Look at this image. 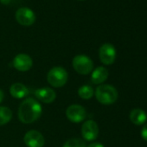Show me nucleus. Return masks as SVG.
<instances>
[{
  "instance_id": "1",
  "label": "nucleus",
  "mask_w": 147,
  "mask_h": 147,
  "mask_svg": "<svg viewBox=\"0 0 147 147\" xmlns=\"http://www.w3.org/2000/svg\"><path fill=\"white\" fill-rule=\"evenodd\" d=\"M42 113L41 104L33 98L25 99L18 108V119L24 124H31L37 120Z\"/></svg>"
},
{
  "instance_id": "2",
  "label": "nucleus",
  "mask_w": 147,
  "mask_h": 147,
  "mask_svg": "<svg viewBox=\"0 0 147 147\" xmlns=\"http://www.w3.org/2000/svg\"><path fill=\"white\" fill-rule=\"evenodd\" d=\"M94 94L97 100L103 105H111L118 99V92L116 88L107 84L98 86Z\"/></svg>"
},
{
  "instance_id": "3",
  "label": "nucleus",
  "mask_w": 147,
  "mask_h": 147,
  "mask_svg": "<svg viewBox=\"0 0 147 147\" xmlns=\"http://www.w3.org/2000/svg\"><path fill=\"white\" fill-rule=\"evenodd\" d=\"M68 75L65 68L61 67H52L47 75L48 82L54 88H61L67 82Z\"/></svg>"
},
{
  "instance_id": "4",
  "label": "nucleus",
  "mask_w": 147,
  "mask_h": 147,
  "mask_svg": "<svg viewBox=\"0 0 147 147\" xmlns=\"http://www.w3.org/2000/svg\"><path fill=\"white\" fill-rule=\"evenodd\" d=\"M73 67L80 75H88L94 69V63L93 61L85 55H78L74 57L73 61Z\"/></svg>"
},
{
  "instance_id": "5",
  "label": "nucleus",
  "mask_w": 147,
  "mask_h": 147,
  "mask_svg": "<svg viewBox=\"0 0 147 147\" xmlns=\"http://www.w3.org/2000/svg\"><path fill=\"white\" fill-rule=\"evenodd\" d=\"M66 116L67 119L73 123H80L87 117L86 109L78 104H73L66 110Z\"/></svg>"
},
{
  "instance_id": "6",
  "label": "nucleus",
  "mask_w": 147,
  "mask_h": 147,
  "mask_svg": "<svg viewBox=\"0 0 147 147\" xmlns=\"http://www.w3.org/2000/svg\"><path fill=\"white\" fill-rule=\"evenodd\" d=\"M18 23L23 26H31L36 22V15L34 11L27 7L20 8L15 15Z\"/></svg>"
},
{
  "instance_id": "7",
  "label": "nucleus",
  "mask_w": 147,
  "mask_h": 147,
  "mask_svg": "<svg viewBox=\"0 0 147 147\" xmlns=\"http://www.w3.org/2000/svg\"><path fill=\"white\" fill-rule=\"evenodd\" d=\"M99 56L105 65H112L116 59V49L111 43H104L99 50Z\"/></svg>"
},
{
  "instance_id": "8",
  "label": "nucleus",
  "mask_w": 147,
  "mask_h": 147,
  "mask_svg": "<svg viewBox=\"0 0 147 147\" xmlns=\"http://www.w3.org/2000/svg\"><path fill=\"white\" fill-rule=\"evenodd\" d=\"M82 135L87 141H94L99 135V126L92 119L87 120L82 126Z\"/></svg>"
},
{
  "instance_id": "9",
  "label": "nucleus",
  "mask_w": 147,
  "mask_h": 147,
  "mask_svg": "<svg viewBox=\"0 0 147 147\" xmlns=\"http://www.w3.org/2000/svg\"><path fill=\"white\" fill-rule=\"evenodd\" d=\"M24 141L28 147H43L45 143L44 137L36 130L28 131L24 137Z\"/></svg>"
},
{
  "instance_id": "10",
  "label": "nucleus",
  "mask_w": 147,
  "mask_h": 147,
  "mask_svg": "<svg viewBox=\"0 0 147 147\" xmlns=\"http://www.w3.org/2000/svg\"><path fill=\"white\" fill-rule=\"evenodd\" d=\"M14 67L20 72L29 71L33 65V61L29 55L26 54H18L13 59Z\"/></svg>"
},
{
  "instance_id": "11",
  "label": "nucleus",
  "mask_w": 147,
  "mask_h": 147,
  "mask_svg": "<svg viewBox=\"0 0 147 147\" xmlns=\"http://www.w3.org/2000/svg\"><path fill=\"white\" fill-rule=\"evenodd\" d=\"M36 98L46 104L52 103L56 98V93L49 88H42L35 91Z\"/></svg>"
},
{
  "instance_id": "12",
  "label": "nucleus",
  "mask_w": 147,
  "mask_h": 147,
  "mask_svg": "<svg viewBox=\"0 0 147 147\" xmlns=\"http://www.w3.org/2000/svg\"><path fill=\"white\" fill-rule=\"evenodd\" d=\"M109 76L108 70L104 67H98L94 70L92 71L91 75V82L94 84L101 85L105 81H107V77Z\"/></svg>"
},
{
  "instance_id": "13",
  "label": "nucleus",
  "mask_w": 147,
  "mask_h": 147,
  "mask_svg": "<svg viewBox=\"0 0 147 147\" xmlns=\"http://www.w3.org/2000/svg\"><path fill=\"white\" fill-rule=\"evenodd\" d=\"M10 94L13 98L23 99L29 94V89L22 83H14L10 88Z\"/></svg>"
},
{
  "instance_id": "14",
  "label": "nucleus",
  "mask_w": 147,
  "mask_h": 147,
  "mask_svg": "<svg viewBox=\"0 0 147 147\" xmlns=\"http://www.w3.org/2000/svg\"><path fill=\"white\" fill-rule=\"evenodd\" d=\"M129 117H130L131 121L136 125H144L147 119V116H146L144 111L142 109H139V108H136V109L131 110Z\"/></svg>"
},
{
  "instance_id": "15",
  "label": "nucleus",
  "mask_w": 147,
  "mask_h": 147,
  "mask_svg": "<svg viewBox=\"0 0 147 147\" xmlns=\"http://www.w3.org/2000/svg\"><path fill=\"white\" fill-rule=\"evenodd\" d=\"M12 119V111L7 107H0V125H4Z\"/></svg>"
},
{
  "instance_id": "16",
  "label": "nucleus",
  "mask_w": 147,
  "mask_h": 147,
  "mask_svg": "<svg viewBox=\"0 0 147 147\" xmlns=\"http://www.w3.org/2000/svg\"><path fill=\"white\" fill-rule=\"evenodd\" d=\"M78 94L83 100H89V99H91L94 96V88L91 86H89V85H83V86H82L79 88Z\"/></svg>"
},
{
  "instance_id": "17",
  "label": "nucleus",
  "mask_w": 147,
  "mask_h": 147,
  "mask_svg": "<svg viewBox=\"0 0 147 147\" xmlns=\"http://www.w3.org/2000/svg\"><path fill=\"white\" fill-rule=\"evenodd\" d=\"M63 147H87V144L85 143L84 140H82V138H70L67 139L64 144Z\"/></svg>"
},
{
  "instance_id": "18",
  "label": "nucleus",
  "mask_w": 147,
  "mask_h": 147,
  "mask_svg": "<svg viewBox=\"0 0 147 147\" xmlns=\"http://www.w3.org/2000/svg\"><path fill=\"white\" fill-rule=\"evenodd\" d=\"M141 137L143 139L147 141V125H144V127L141 130Z\"/></svg>"
},
{
  "instance_id": "19",
  "label": "nucleus",
  "mask_w": 147,
  "mask_h": 147,
  "mask_svg": "<svg viewBox=\"0 0 147 147\" xmlns=\"http://www.w3.org/2000/svg\"><path fill=\"white\" fill-rule=\"evenodd\" d=\"M87 147H104V145L102 144H100V143L94 142V143L90 144L89 145H87Z\"/></svg>"
},
{
  "instance_id": "20",
  "label": "nucleus",
  "mask_w": 147,
  "mask_h": 147,
  "mask_svg": "<svg viewBox=\"0 0 147 147\" xmlns=\"http://www.w3.org/2000/svg\"><path fill=\"white\" fill-rule=\"evenodd\" d=\"M4 98H5V94H4V92H3L2 89H0V103L3 101Z\"/></svg>"
},
{
  "instance_id": "21",
  "label": "nucleus",
  "mask_w": 147,
  "mask_h": 147,
  "mask_svg": "<svg viewBox=\"0 0 147 147\" xmlns=\"http://www.w3.org/2000/svg\"><path fill=\"white\" fill-rule=\"evenodd\" d=\"M81 1H83V0H81Z\"/></svg>"
}]
</instances>
